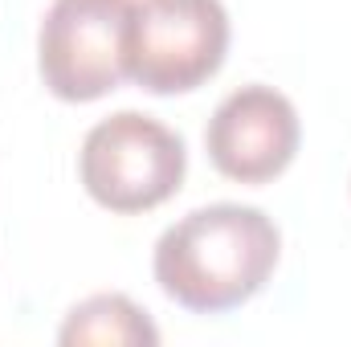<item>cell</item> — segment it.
Here are the masks:
<instances>
[{
  "label": "cell",
  "mask_w": 351,
  "mask_h": 347,
  "mask_svg": "<svg viewBox=\"0 0 351 347\" xmlns=\"http://www.w3.org/2000/svg\"><path fill=\"white\" fill-rule=\"evenodd\" d=\"M188 172L184 139L143 110H119L94 123L78 152L90 200L110 213H147L172 200Z\"/></svg>",
  "instance_id": "2"
},
{
  "label": "cell",
  "mask_w": 351,
  "mask_h": 347,
  "mask_svg": "<svg viewBox=\"0 0 351 347\" xmlns=\"http://www.w3.org/2000/svg\"><path fill=\"white\" fill-rule=\"evenodd\" d=\"M229 53V12L221 0H135L127 78L147 94L204 86Z\"/></svg>",
  "instance_id": "4"
},
{
  "label": "cell",
  "mask_w": 351,
  "mask_h": 347,
  "mask_svg": "<svg viewBox=\"0 0 351 347\" xmlns=\"http://www.w3.org/2000/svg\"><path fill=\"white\" fill-rule=\"evenodd\" d=\"M58 344L66 347H156L160 344V331L156 323L147 319V311L139 302H131L127 294H90L86 302H78L62 331H58Z\"/></svg>",
  "instance_id": "6"
},
{
  "label": "cell",
  "mask_w": 351,
  "mask_h": 347,
  "mask_svg": "<svg viewBox=\"0 0 351 347\" xmlns=\"http://www.w3.org/2000/svg\"><path fill=\"white\" fill-rule=\"evenodd\" d=\"M302 143L294 102L274 86L250 82L221 98L204 127V147L213 168L237 184H269L282 176Z\"/></svg>",
  "instance_id": "5"
},
{
  "label": "cell",
  "mask_w": 351,
  "mask_h": 347,
  "mask_svg": "<svg viewBox=\"0 0 351 347\" xmlns=\"http://www.w3.org/2000/svg\"><path fill=\"white\" fill-rule=\"evenodd\" d=\"M135 0H53L37 33V70L62 102H94L127 78Z\"/></svg>",
  "instance_id": "3"
},
{
  "label": "cell",
  "mask_w": 351,
  "mask_h": 347,
  "mask_svg": "<svg viewBox=\"0 0 351 347\" xmlns=\"http://www.w3.org/2000/svg\"><path fill=\"white\" fill-rule=\"evenodd\" d=\"M282 233L254 204H204L180 217L156 241L160 290L196 315H221L250 302L278 265Z\"/></svg>",
  "instance_id": "1"
}]
</instances>
